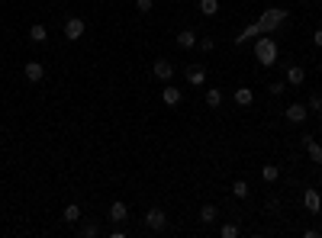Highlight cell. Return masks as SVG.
<instances>
[{"label":"cell","mask_w":322,"mask_h":238,"mask_svg":"<svg viewBox=\"0 0 322 238\" xmlns=\"http://www.w3.org/2000/svg\"><path fill=\"white\" fill-rule=\"evenodd\" d=\"M283 81H287V84H293V87H300L303 81H306V71H303L300 65H287V71H283Z\"/></svg>","instance_id":"7c38bea8"},{"label":"cell","mask_w":322,"mask_h":238,"mask_svg":"<svg viewBox=\"0 0 322 238\" xmlns=\"http://www.w3.org/2000/svg\"><path fill=\"white\" fill-rule=\"evenodd\" d=\"M184 100V90L181 87H161V103L164 106H177Z\"/></svg>","instance_id":"4fadbf2b"},{"label":"cell","mask_w":322,"mask_h":238,"mask_svg":"<svg viewBox=\"0 0 322 238\" xmlns=\"http://www.w3.org/2000/svg\"><path fill=\"white\" fill-rule=\"evenodd\" d=\"M268 90L274 93V97H280V93L287 90V81H271V84H268Z\"/></svg>","instance_id":"83f0119b"},{"label":"cell","mask_w":322,"mask_h":238,"mask_svg":"<svg viewBox=\"0 0 322 238\" xmlns=\"http://www.w3.org/2000/svg\"><path fill=\"white\" fill-rule=\"evenodd\" d=\"M200 13L203 16H216L219 13V0H200Z\"/></svg>","instance_id":"603a6c76"},{"label":"cell","mask_w":322,"mask_h":238,"mask_svg":"<svg viewBox=\"0 0 322 238\" xmlns=\"http://www.w3.org/2000/svg\"><path fill=\"white\" fill-rule=\"evenodd\" d=\"M287 19H290V10H283V7H268L264 13H261L258 26H261V32H264V35H271V32H277Z\"/></svg>","instance_id":"6da1fadb"},{"label":"cell","mask_w":322,"mask_h":238,"mask_svg":"<svg viewBox=\"0 0 322 238\" xmlns=\"http://www.w3.org/2000/svg\"><path fill=\"white\" fill-rule=\"evenodd\" d=\"M45 39H49V29L42 26V23H32L29 26V42H35V45H42Z\"/></svg>","instance_id":"2e32d148"},{"label":"cell","mask_w":322,"mask_h":238,"mask_svg":"<svg viewBox=\"0 0 322 238\" xmlns=\"http://www.w3.org/2000/svg\"><path fill=\"white\" fill-rule=\"evenodd\" d=\"M300 145L306 148V154H309V158H313V164H322V145H319V142H316V135H300Z\"/></svg>","instance_id":"8992f818"},{"label":"cell","mask_w":322,"mask_h":238,"mask_svg":"<svg viewBox=\"0 0 322 238\" xmlns=\"http://www.w3.org/2000/svg\"><path fill=\"white\" fill-rule=\"evenodd\" d=\"M283 116H287V123H293V126H300V123H306V116H309V110H306V103H290L287 110H283Z\"/></svg>","instance_id":"ba28073f"},{"label":"cell","mask_w":322,"mask_h":238,"mask_svg":"<svg viewBox=\"0 0 322 238\" xmlns=\"http://www.w3.org/2000/svg\"><path fill=\"white\" fill-rule=\"evenodd\" d=\"M258 35H264V32H261V26H258V23H248V26H245L242 32H238V35H235V45H245V42H255V39H258Z\"/></svg>","instance_id":"30bf717a"},{"label":"cell","mask_w":322,"mask_h":238,"mask_svg":"<svg viewBox=\"0 0 322 238\" xmlns=\"http://www.w3.org/2000/svg\"><path fill=\"white\" fill-rule=\"evenodd\" d=\"M177 45H181V49H194L197 45V32L194 29H181L177 32Z\"/></svg>","instance_id":"d6986e66"},{"label":"cell","mask_w":322,"mask_h":238,"mask_svg":"<svg viewBox=\"0 0 322 238\" xmlns=\"http://www.w3.org/2000/svg\"><path fill=\"white\" fill-rule=\"evenodd\" d=\"M203 100H206V106H210V110H219V106H222V90H219V87H210Z\"/></svg>","instance_id":"44dd1931"},{"label":"cell","mask_w":322,"mask_h":238,"mask_svg":"<svg viewBox=\"0 0 322 238\" xmlns=\"http://www.w3.org/2000/svg\"><path fill=\"white\" fill-rule=\"evenodd\" d=\"M306 110H309V113H322V97H319V93H313V97H309Z\"/></svg>","instance_id":"484cf974"},{"label":"cell","mask_w":322,"mask_h":238,"mask_svg":"<svg viewBox=\"0 0 322 238\" xmlns=\"http://www.w3.org/2000/svg\"><path fill=\"white\" fill-rule=\"evenodd\" d=\"M81 216H84V212H81V206H78V203H68V206H65V212H62V219H65L68 225L81 222Z\"/></svg>","instance_id":"ac0fdd59"},{"label":"cell","mask_w":322,"mask_h":238,"mask_svg":"<svg viewBox=\"0 0 322 238\" xmlns=\"http://www.w3.org/2000/svg\"><path fill=\"white\" fill-rule=\"evenodd\" d=\"M248 193H252V187H248L245 181H235V184H232V196H235V200H248Z\"/></svg>","instance_id":"cb8c5ba5"},{"label":"cell","mask_w":322,"mask_h":238,"mask_svg":"<svg viewBox=\"0 0 322 238\" xmlns=\"http://www.w3.org/2000/svg\"><path fill=\"white\" fill-rule=\"evenodd\" d=\"M197 45H200V52H213L216 49V39H213V35H203V39H197Z\"/></svg>","instance_id":"d4e9b609"},{"label":"cell","mask_w":322,"mask_h":238,"mask_svg":"<svg viewBox=\"0 0 322 238\" xmlns=\"http://www.w3.org/2000/svg\"><path fill=\"white\" fill-rule=\"evenodd\" d=\"M313 42H316L319 49H322V29H316V32H313Z\"/></svg>","instance_id":"f546056e"},{"label":"cell","mask_w":322,"mask_h":238,"mask_svg":"<svg viewBox=\"0 0 322 238\" xmlns=\"http://www.w3.org/2000/svg\"><path fill=\"white\" fill-rule=\"evenodd\" d=\"M303 209H306V212H313V216H319V212H322V196H319V190H316V187L303 190Z\"/></svg>","instance_id":"5b68a950"},{"label":"cell","mask_w":322,"mask_h":238,"mask_svg":"<svg viewBox=\"0 0 322 238\" xmlns=\"http://www.w3.org/2000/svg\"><path fill=\"white\" fill-rule=\"evenodd\" d=\"M255 58L264 68H271L274 62H277V42H274L271 35H258L255 39Z\"/></svg>","instance_id":"7a4b0ae2"},{"label":"cell","mask_w":322,"mask_h":238,"mask_svg":"<svg viewBox=\"0 0 322 238\" xmlns=\"http://www.w3.org/2000/svg\"><path fill=\"white\" fill-rule=\"evenodd\" d=\"M151 74H155V77H158V81H161V84H168V81L174 77V65L168 62V58H158V62H155V65H151Z\"/></svg>","instance_id":"52a82bcc"},{"label":"cell","mask_w":322,"mask_h":238,"mask_svg":"<svg viewBox=\"0 0 322 238\" xmlns=\"http://www.w3.org/2000/svg\"><path fill=\"white\" fill-rule=\"evenodd\" d=\"M261 181L264 184H277L280 181V168L277 164H264V168H261Z\"/></svg>","instance_id":"ffe728a7"},{"label":"cell","mask_w":322,"mask_h":238,"mask_svg":"<svg viewBox=\"0 0 322 238\" xmlns=\"http://www.w3.org/2000/svg\"><path fill=\"white\" fill-rule=\"evenodd\" d=\"M219 219V209L216 206H213V203H206V206H200V222H203V225H213V222H216Z\"/></svg>","instance_id":"e0dca14e"},{"label":"cell","mask_w":322,"mask_h":238,"mask_svg":"<svg viewBox=\"0 0 322 238\" xmlns=\"http://www.w3.org/2000/svg\"><path fill=\"white\" fill-rule=\"evenodd\" d=\"M129 219V206L123 203V200H116V203H110V222H126Z\"/></svg>","instance_id":"5bb4252c"},{"label":"cell","mask_w":322,"mask_h":238,"mask_svg":"<svg viewBox=\"0 0 322 238\" xmlns=\"http://www.w3.org/2000/svg\"><path fill=\"white\" fill-rule=\"evenodd\" d=\"M23 74H26V81H29V84H39V81L45 77V68H42V62H26Z\"/></svg>","instance_id":"8fae6325"},{"label":"cell","mask_w":322,"mask_h":238,"mask_svg":"<svg viewBox=\"0 0 322 238\" xmlns=\"http://www.w3.org/2000/svg\"><path fill=\"white\" fill-rule=\"evenodd\" d=\"M232 100H235V106H252L255 103V90L252 87H235Z\"/></svg>","instance_id":"9a60e30c"},{"label":"cell","mask_w":322,"mask_h":238,"mask_svg":"<svg viewBox=\"0 0 322 238\" xmlns=\"http://www.w3.org/2000/svg\"><path fill=\"white\" fill-rule=\"evenodd\" d=\"M151 7H155V0H136V10H139V13H151Z\"/></svg>","instance_id":"f1b7e54d"},{"label":"cell","mask_w":322,"mask_h":238,"mask_svg":"<svg viewBox=\"0 0 322 238\" xmlns=\"http://www.w3.org/2000/svg\"><path fill=\"white\" fill-rule=\"evenodd\" d=\"M219 235H222V238H235V235H238V225H235V222H225L222 229H219Z\"/></svg>","instance_id":"4316f807"},{"label":"cell","mask_w":322,"mask_h":238,"mask_svg":"<svg viewBox=\"0 0 322 238\" xmlns=\"http://www.w3.org/2000/svg\"><path fill=\"white\" fill-rule=\"evenodd\" d=\"M84 29H87L84 16H68V23H65V39H68V42L84 39Z\"/></svg>","instance_id":"3957f363"},{"label":"cell","mask_w":322,"mask_h":238,"mask_svg":"<svg viewBox=\"0 0 322 238\" xmlns=\"http://www.w3.org/2000/svg\"><path fill=\"white\" fill-rule=\"evenodd\" d=\"M142 219H145V225H148L151 232H161L164 225H168V216H164V209H158V206H151Z\"/></svg>","instance_id":"277c9868"},{"label":"cell","mask_w":322,"mask_h":238,"mask_svg":"<svg viewBox=\"0 0 322 238\" xmlns=\"http://www.w3.org/2000/svg\"><path fill=\"white\" fill-rule=\"evenodd\" d=\"M97 232H100V225H97V222H81V229H78L81 238H97Z\"/></svg>","instance_id":"7402d4cb"},{"label":"cell","mask_w":322,"mask_h":238,"mask_svg":"<svg viewBox=\"0 0 322 238\" xmlns=\"http://www.w3.org/2000/svg\"><path fill=\"white\" fill-rule=\"evenodd\" d=\"M187 84H190V87H206V68H203V65L187 68Z\"/></svg>","instance_id":"9c48e42d"}]
</instances>
